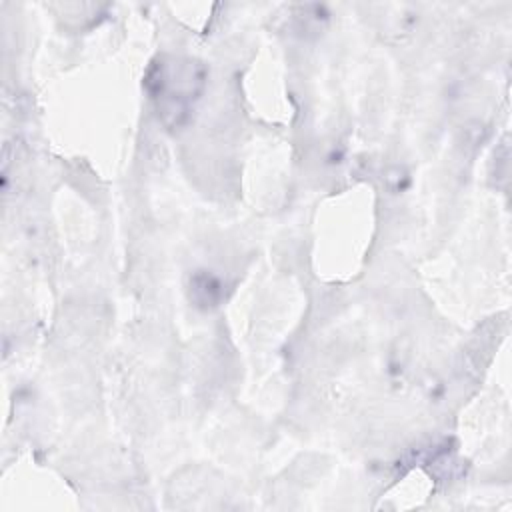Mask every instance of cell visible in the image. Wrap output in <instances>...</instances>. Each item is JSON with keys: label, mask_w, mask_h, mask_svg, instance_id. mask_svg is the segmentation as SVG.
Returning <instances> with one entry per match:
<instances>
[{"label": "cell", "mask_w": 512, "mask_h": 512, "mask_svg": "<svg viewBox=\"0 0 512 512\" xmlns=\"http://www.w3.org/2000/svg\"><path fill=\"white\" fill-rule=\"evenodd\" d=\"M144 88L160 122L168 130H178L192 118L196 102L202 98L206 66L194 58L162 54L150 64Z\"/></svg>", "instance_id": "6da1fadb"}, {"label": "cell", "mask_w": 512, "mask_h": 512, "mask_svg": "<svg viewBox=\"0 0 512 512\" xmlns=\"http://www.w3.org/2000/svg\"><path fill=\"white\" fill-rule=\"evenodd\" d=\"M224 298V284L208 270H198L190 278V300L198 308H214Z\"/></svg>", "instance_id": "7a4b0ae2"}]
</instances>
